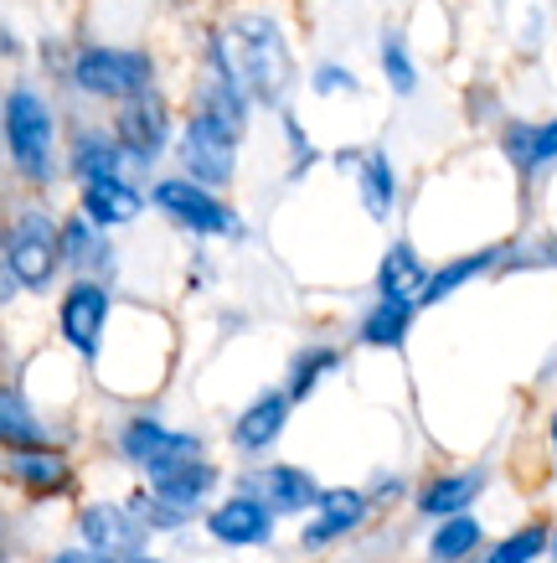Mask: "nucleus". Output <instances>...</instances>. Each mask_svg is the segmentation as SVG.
Listing matches in <instances>:
<instances>
[{"label": "nucleus", "instance_id": "nucleus-4", "mask_svg": "<svg viewBox=\"0 0 557 563\" xmlns=\"http://www.w3.org/2000/svg\"><path fill=\"white\" fill-rule=\"evenodd\" d=\"M5 145L26 181H52V114L32 88L5 93Z\"/></svg>", "mask_w": 557, "mask_h": 563}, {"label": "nucleus", "instance_id": "nucleus-15", "mask_svg": "<svg viewBox=\"0 0 557 563\" xmlns=\"http://www.w3.org/2000/svg\"><path fill=\"white\" fill-rule=\"evenodd\" d=\"M63 258L73 269H99V274H114V243L99 233V222L88 218H68L63 222Z\"/></svg>", "mask_w": 557, "mask_h": 563}, {"label": "nucleus", "instance_id": "nucleus-19", "mask_svg": "<svg viewBox=\"0 0 557 563\" xmlns=\"http://www.w3.org/2000/svg\"><path fill=\"white\" fill-rule=\"evenodd\" d=\"M413 310H419V300H392V295H382V300L361 316L356 336L367 346H403L408 325H413Z\"/></svg>", "mask_w": 557, "mask_h": 563}, {"label": "nucleus", "instance_id": "nucleus-36", "mask_svg": "<svg viewBox=\"0 0 557 563\" xmlns=\"http://www.w3.org/2000/svg\"><path fill=\"white\" fill-rule=\"evenodd\" d=\"M547 258H553V264H557V243H553V249H547Z\"/></svg>", "mask_w": 557, "mask_h": 563}, {"label": "nucleus", "instance_id": "nucleus-37", "mask_svg": "<svg viewBox=\"0 0 557 563\" xmlns=\"http://www.w3.org/2000/svg\"><path fill=\"white\" fill-rule=\"evenodd\" d=\"M130 563H155V559H130Z\"/></svg>", "mask_w": 557, "mask_h": 563}, {"label": "nucleus", "instance_id": "nucleus-28", "mask_svg": "<svg viewBox=\"0 0 557 563\" xmlns=\"http://www.w3.org/2000/svg\"><path fill=\"white\" fill-rule=\"evenodd\" d=\"M547 543H553V538H547V528H542V522H532V528L511 532L506 543L490 548V559H486V563H537L542 553H547Z\"/></svg>", "mask_w": 557, "mask_h": 563}, {"label": "nucleus", "instance_id": "nucleus-25", "mask_svg": "<svg viewBox=\"0 0 557 563\" xmlns=\"http://www.w3.org/2000/svg\"><path fill=\"white\" fill-rule=\"evenodd\" d=\"M475 548H480V522H475V517H465V512H455V517H444V522H439V532H434L428 553H434L439 563H459V559H470Z\"/></svg>", "mask_w": 557, "mask_h": 563}, {"label": "nucleus", "instance_id": "nucleus-1", "mask_svg": "<svg viewBox=\"0 0 557 563\" xmlns=\"http://www.w3.org/2000/svg\"><path fill=\"white\" fill-rule=\"evenodd\" d=\"M212 47L222 52V63L233 68V78L258 103L279 109L289 99V88H294V57H289V42L274 16H237Z\"/></svg>", "mask_w": 557, "mask_h": 563}, {"label": "nucleus", "instance_id": "nucleus-3", "mask_svg": "<svg viewBox=\"0 0 557 563\" xmlns=\"http://www.w3.org/2000/svg\"><path fill=\"white\" fill-rule=\"evenodd\" d=\"M155 78V63L151 52H135V47H83L73 57V84L93 93V99H135L145 93Z\"/></svg>", "mask_w": 557, "mask_h": 563}, {"label": "nucleus", "instance_id": "nucleus-16", "mask_svg": "<svg viewBox=\"0 0 557 563\" xmlns=\"http://www.w3.org/2000/svg\"><path fill=\"white\" fill-rule=\"evenodd\" d=\"M321 496L325 492L315 486V476H304L300 465H269V471H264V501H269L279 517L321 507Z\"/></svg>", "mask_w": 557, "mask_h": 563}, {"label": "nucleus", "instance_id": "nucleus-31", "mask_svg": "<svg viewBox=\"0 0 557 563\" xmlns=\"http://www.w3.org/2000/svg\"><path fill=\"white\" fill-rule=\"evenodd\" d=\"M501 145H506V161H511V166L532 176V155H537V124H506Z\"/></svg>", "mask_w": 557, "mask_h": 563}, {"label": "nucleus", "instance_id": "nucleus-10", "mask_svg": "<svg viewBox=\"0 0 557 563\" xmlns=\"http://www.w3.org/2000/svg\"><path fill=\"white\" fill-rule=\"evenodd\" d=\"M78 528H83L88 548H99L109 559H135L140 543H145V522H140L135 507L130 512L124 507H83Z\"/></svg>", "mask_w": 557, "mask_h": 563}, {"label": "nucleus", "instance_id": "nucleus-21", "mask_svg": "<svg viewBox=\"0 0 557 563\" xmlns=\"http://www.w3.org/2000/svg\"><path fill=\"white\" fill-rule=\"evenodd\" d=\"M212 486H218V471L207 461H186V465H170V471L151 476V492L170 496V501H181V507H202Z\"/></svg>", "mask_w": 557, "mask_h": 563}, {"label": "nucleus", "instance_id": "nucleus-7", "mask_svg": "<svg viewBox=\"0 0 557 563\" xmlns=\"http://www.w3.org/2000/svg\"><path fill=\"white\" fill-rule=\"evenodd\" d=\"M119 450H124L145 476H160V471L186 465V461H202V440H197V434L166 429V424H155V419H130L124 434H119Z\"/></svg>", "mask_w": 557, "mask_h": 563}, {"label": "nucleus", "instance_id": "nucleus-12", "mask_svg": "<svg viewBox=\"0 0 557 563\" xmlns=\"http://www.w3.org/2000/svg\"><path fill=\"white\" fill-rule=\"evenodd\" d=\"M361 522H367V496L352 492V486H336V492L321 496V517L300 532V543L325 548V543H336V538H346V532H356Z\"/></svg>", "mask_w": 557, "mask_h": 563}, {"label": "nucleus", "instance_id": "nucleus-34", "mask_svg": "<svg viewBox=\"0 0 557 563\" xmlns=\"http://www.w3.org/2000/svg\"><path fill=\"white\" fill-rule=\"evenodd\" d=\"M52 563H114L109 553H99V548H68V553H57Z\"/></svg>", "mask_w": 557, "mask_h": 563}, {"label": "nucleus", "instance_id": "nucleus-18", "mask_svg": "<svg viewBox=\"0 0 557 563\" xmlns=\"http://www.w3.org/2000/svg\"><path fill=\"white\" fill-rule=\"evenodd\" d=\"M486 492V471H459V476H439V481H428L423 486V496H419V512L423 517H455V512H465L475 496Z\"/></svg>", "mask_w": 557, "mask_h": 563}, {"label": "nucleus", "instance_id": "nucleus-20", "mask_svg": "<svg viewBox=\"0 0 557 563\" xmlns=\"http://www.w3.org/2000/svg\"><path fill=\"white\" fill-rule=\"evenodd\" d=\"M423 285H428V269L419 264L413 243H392L382 254V269H377V290L392 295V300H419Z\"/></svg>", "mask_w": 557, "mask_h": 563}, {"label": "nucleus", "instance_id": "nucleus-8", "mask_svg": "<svg viewBox=\"0 0 557 563\" xmlns=\"http://www.w3.org/2000/svg\"><path fill=\"white\" fill-rule=\"evenodd\" d=\"M114 135H119V145L130 151V161H140V166L160 161V151H166V140H170V114L155 88H145V93L119 103Z\"/></svg>", "mask_w": 557, "mask_h": 563}, {"label": "nucleus", "instance_id": "nucleus-32", "mask_svg": "<svg viewBox=\"0 0 557 563\" xmlns=\"http://www.w3.org/2000/svg\"><path fill=\"white\" fill-rule=\"evenodd\" d=\"M315 93H356V73H346L341 63H321L315 68Z\"/></svg>", "mask_w": 557, "mask_h": 563}, {"label": "nucleus", "instance_id": "nucleus-30", "mask_svg": "<svg viewBox=\"0 0 557 563\" xmlns=\"http://www.w3.org/2000/svg\"><path fill=\"white\" fill-rule=\"evenodd\" d=\"M382 73H388V84H392V93H413L419 88V73H413V63H408V47L398 42V36H382Z\"/></svg>", "mask_w": 557, "mask_h": 563}, {"label": "nucleus", "instance_id": "nucleus-6", "mask_svg": "<svg viewBox=\"0 0 557 563\" xmlns=\"http://www.w3.org/2000/svg\"><path fill=\"white\" fill-rule=\"evenodd\" d=\"M181 166H186V176L202 181V187H227L237 176V135L197 109L191 124L181 130Z\"/></svg>", "mask_w": 557, "mask_h": 563}, {"label": "nucleus", "instance_id": "nucleus-17", "mask_svg": "<svg viewBox=\"0 0 557 563\" xmlns=\"http://www.w3.org/2000/svg\"><path fill=\"white\" fill-rule=\"evenodd\" d=\"M124 145L119 135H103V130H83V135L73 140V176L78 181H103V176H119L124 172Z\"/></svg>", "mask_w": 557, "mask_h": 563}, {"label": "nucleus", "instance_id": "nucleus-11", "mask_svg": "<svg viewBox=\"0 0 557 563\" xmlns=\"http://www.w3.org/2000/svg\"><path fill=\"white\" fill-rule=\"evenodd\" d=\"M207 532H212L218 543H233V548L269 543L274 507H269V501H258V496H233V501H222L218 512L207 517Z\"/></svg>", "mask_w": 557, "mask_h": 563}, {"label": "nucleus", "instance_id": "nucleus-9", "mask_svg": "<svg viewBox=\"0 0 557 563\" xmlns=\"http://www.w3.org/2000/svg\"><path fill=\"white\" fill-rule=\"evenodd\" d=\"M103 321H109V290H103L99 279H78L68 285L63 295V310H57V325H63V336L78 357H99V336H103Z\"/></svg>", "mask_w": 557, "mask_h": 563}, {"label": "nucleus", "instance_id": "nucleus-14", "mask_svg": "<svg viewBox=\"0 0 557 563\" xmlns=\"http://www.w3.org/2000/svg\"><path fill=\"white\" fill-rule=\"evenodd\" d=\"M140 207H145V197H140L124 176H103V181H83V212L99 228H124V222L140 218Z\"/></svg>", "mask_w": 557, "mask_h": 563}, {"label": "nucleus", "instance_id": "nucleus-13", "mask_svg": "<svg viewBox=\"0 0 557 563\" xmlns=\"http://www.w3.org/2000/svg\"><path fill=\"white\" fill-rule=\"evenodd\" d=\"M289 388H274V393H264L258 404H248V409L233 419V444L237 450H248V455H258V450H269L274 440H279V429H285V419H289Z\"/></svg>", "mask_w": 557, "mask_h": 563}, {"label": "nucleus", "instance_id": "nucleus-2", "mask_svg": "<svg viewBox=\"0 0 557 563\" xmlns=\"http://www.w3.org/2000/svg\"><path fill=\"white\" fill-rule=\"evenodd\" d=\"M57 264H63V228L42 207H26L5 233V290L21 285V290L42 295L57 279Z\"/></svg>", "mask_w": 557, "mask_h": 563}, {"label": "nucleus", "instance_id": "nucleus-24", "mask_svg": "<svg viewBox=\"0 0 557 563\" xmlns=\"http://www.w3.org/2000/svg\"><path fill=\"white\" fill-rule=\"evenodd\" d=\"M501 264V249H480V254H465L455 258V264H444L439 274H428V285H423L419 306H439V300H449V295L459 290V285H470L475 274H486Z\"/></svg>", "mask_w": 557, "mask_h": 563}, {"label": "nucleus", "instance_id": "nucleus-5", "mask_svg": "<svg viewBox=\"0 0 557 563\" xmlns=\"http://www.w3.org/2000/svg\"><path fill=\"white\" fill-rule=\"evenodd\" d=\"M151 197L170 222H181L191 233H222V239H237V233H243V222H237L233 207L218 202L212 187L191 181V176H166V181H155Z\"/></svg>", "mask_w": 557, "mask_h": 563}, {"label": "nucleus", "instance_id": "nucleus-26", "mask_svg": "<svg viewBox=\"0 0 557 563\" xmlns=\"http://www.w3.org/2000/svg\"><path fill=\"white\" fill-rule=\"evenodd\" d=\"M0 434L11 450H26V444H42V424H36V413L21 404L16 388L0 393Z\"/></svg>", "mask_w": 557, "mask_h": 563}, {"label": "nucleus", "instance_id": "nucleus-23", "mask_svg": "<svg viewBox=\"0 0 557 563\" xmlns=\"http://www.w3.org/2000/svg\"><path fill=\"white\" fill-rule=\"evenodd\" d=\"M356 187H361V202H367L371 218H388L392 202H398V176H392L388 151L361 155V166H356Z\"/></svg>", "mask_w": 557, "mask_h": 563}, {"label": "nucleus", "instance_id": "nucleus-35", "mask_svg": "<svg viewBox=\"0 0 557 563\" xmlns=\"http://www.w3.org/2000/svg\"><path fill=\"white\" fill-rule=\"evenodd\" d=\"M553 450H557V413H553Z\"/></svg>", "mask_w": 557, "mask_h": 563}, {"label": "nucleus", "instance_id": "nucleus-33", "mask_svg": "<svg viewBox=\"0 0 557 563\" xmlns=\"http://www.w3.org/2000/svg\"><path fill=\"white\" fill-rule=\"evenodd\" d=\"M557 161V120L553 124H537V155H532V172L553 166Z\"/></svg>", "mask_w": 557, "mask_h": 563}, {"label": "nucleus", "instance_id": "nucleus-22", "mask_svg": "<svg viewBox=\"0 0 557 563\" xmlns=\"http://www.w3.org/2000/svg\"><path fill=\"white\" fill-rule=\"evenodd\" d=\"M11 481H21L26 492H57L68 481V465H63L57 450L26 444V450H11Z\"/></svg>", "mask_w": 557, "mask_h": 563}, {"label": "nucleus", "instance_id": "nucleus-27", "mask_svg": "<svg viewBox=\"0 0 557 563\" xmlns=\"http://www.w3.org/2000/svg\"><path fill=\"white\" fill-rule=\"evenodd\" d=\"M336 362H341L336 346H310V352H300V357H294V367H289V398H310V393H315V383H321Z\"/></svg>", "mask_w": 557, "mask_h": 563}, {"label": "nucleus", "instance_id": "nucleus-38", "mask_svg": "<svg viewBox=\"0 0 557 563\" xmlns=\"http://www.w3.org/2000/svg\"><path fill=\"white\" fill-rule=\"evenodd\" d=\"M553 553H557V538H553Z\"/></svg>", "mask_w": 557, "mask_h": 563}, {"label": "nucleus", "instance_id": "nucleus-29", "mask_svg": "<svg viewBox=\"0 0 557 563\" xmlns=\"http://www.w3.org/2000/svg\"><path fill=\"white\" fill-rule=\"evenodd\" d=\"M135 512H140L145 528L170 532V528H181L186 517H191V507H181V501H170V496H160V492H145V496H135Z\"/></svg>", "mask_w": 557, "mask_h": 563}]
</instances>
